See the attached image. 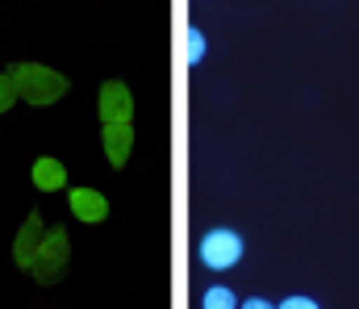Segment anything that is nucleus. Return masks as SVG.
<instances>
[{
	"mask_svg": "<svg viewBox=\"0 0 359 309\" xmlns=\"http://www.w3.org/2000/svg\"><path fill=\"white\" fill-rule=\"evenodd\" d=\"M196 255H201V263L205 268H234L238 259H243V238L234 234V230H209L205 238H201V247H196Z\"/></svg>",
	"mask_w": 359,
	"mask_h": 309,
	"instance_id": "f257e3e1",
	"label": "nucleus"
},
{
	"mask_svg": "<svg viewBox=\"0 0 359 309\" xmlns=\"http://www.w3.org/2000/svg\"><path fill=\"white\" fill-rule=\"evenodd\" d=\"M205 309H238V301H234L230 289H209L205 293Z\"/></svg>",
	"mask_w": 359,
	"mask_h": 309,
	"instance_id": "f03ea898",
	"label": "nucleus"
},
{
	"mask_svg": "<svg viewBox=\"0 0 359 309\" xmlns=\"http://www.w3.org/2000/svg\"><path fill=\"white\" fill-rule=\"evenodd\" d=\"M201 55H205V38H201V34H192V38H188V59L196 63Z\"/></svg>",
	"mask_w": 359,
	"mask_h": 309,
	"instance_id": "7ed1b4c3",
	"label": "nucleus"
},
{
	"mask_svg": "<svg viewBox=\"0 0 359 309\" xmlns=\"http://www.w3.org/2000/svg\"><path fill=\"white\" fill-rule=\"evenodd\" d=\"M280 309H318V301H309V297H288V301H280Z\"/></svg>",
	"mask_w": 359,
	"mask_h": 309,
	"instance_id": "20e7f679",
	"label": "nucleus"
},
{
	"mask_svg": "<svg viewBox=\"0 0 359 309\" xmlns=\"http://www.w3.org/2000/svg\"><path fill=\"white\" fill-rule=\"evenodd\" d=\"M243 309H271V305H268V301H259V297H251V301H247Z\"/></svg>",
	"mask_w": 359,
	"mask_h": 309,
	"instance_id": "39448f33",
	"label": "nucleus"
}]
</instances>
